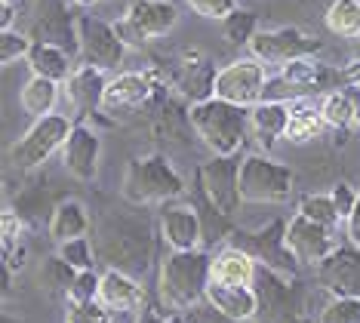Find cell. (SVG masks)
Instances as JSON below:
<instances>
[{"label": "cell", "instance_id": "2", "mask_svg": "<svg viewBox=\"0 0 360 323\" xmlns=\"http://www.w3.org/2000/svg\"><path fill=\"white\" fill-rule=\"evenodd\" d=\"M212 284V255L203 250L169 253L160 265V302L169 311H191L207 302Z\"/></svg>", "mask_w": 360, "mask_h": 323}, {"label": "cell", "instance_id": "9", "mask_svg": "<svg viewBox=\"0 0 360 323\" xmlns=\"http://www.w3.org/2000/svg\"><path fill=\"white\" fill-rule=\"evenodd\" d=\"M75 37H77V49L84 56V62L96 65L102 71L117 68L127 56V44L120 40L117 28L111 22L99 19V15H77Z\"/></svg>", "mask_w": 360, "mask_h": 323}, {"label": "cell", "instance_id": "21", "mask_svg": "<svg viewBox=\"0 0 360 323\" xmlns=\"http://www.w3.org/2000/svg\"><path fill=\"white\" fill-rule=\"evenodd\" d=\"M326 129V120L321 114V102L314 96H296L290 99V123H286V142L290 145H308L321 139Z\"/></svg>", "mask_w": 360, "mask_h": 323}, {"label": "cell", "instance_id": "20", "mask_svg": "<svg viewBox=\"0 0 360 323\" xmlns=\"http://www.w3.org/2000/svg\"><path fill=\"white\" fill-rule=\"evenodd\" d=\"M259 262L237 243L222 246L212 255V280L216 284H234V286H256Z\"/></svg>", "mask_w": 360, "mask_h": 323}, {"label": "cell", "instance_id": "4", "mask_svg": "<svg viewBox=\"0 0 360 323\" xmlns=\"http://www.w3.org/2000/svg\"><path fill=\"white\" fill-rule=\"evenodd\" d=\"M243 203H286L296 194V172L268 151H252L240 160Z\"/></svg>", "mask_w": 360, "mask_h": 323}, {"label": "cell", "instance_id": "45", "mask_svg": "<svg viewBox=\"0 0 360 323\" xmlns=\"http://www.w3.org/2000/svg\"><path fill=\"white\" fill-rule=\"evenodd\" d=\"M357 44H360V40H357ZM357 62H360V56H357Z\"/></svg>", "mask_w": 360, "mask_h": 323}, {"label": "cell", "instance_id": "34", "mask_svg": "<svg viewBox=\"0 0 360 323\" xmlns=\"http://www.w3.org/2000/svg\"><path fill=\"white\" fill-rule=\"evenodd\" d=\"M65 323H114V314L105 311L99 299L96 302H68Z\"/></svg>", "mask_w": 360, "mask_h": 323}, {"label": "cell", "instance_id": "5", "mask_svg": "<svg viewBox=\"0 0 360 323\" xmlns=\"http://www.w3.org/2000/svg\"><path fill=\"white\" fill-rule=\"evenodd\" d=\"M71 123L65 114H46V118L34 120L28 132L10 148V160L19 170H37L50 160L53 154H62L65 142L71 136Z\"/></svg>", "mask_w": 360, "mask_h": 323}, {"label": "cell", "instance_id": "24", "mask_svg": "<svg viewBox=\"0 0 360 323\" xmlns=\"http://www.w3.org/2000/svg\"><path fill=\"white\" fill-rule=\"evenodd\" d=\"M89 210L84 201L77 197H68V201L56 203V210L50 215V225H46V234L56 246L68 243V240H77V237H86L89 234Z\"/></svg>", "mask_w": 360, "mask_h": 323}, {"label": "cell", "instance_id": "41", "mask_svg": "<svg viewBox=\"0 0 360 323\" xmlns=\"http://www.w3.org/2000/svg\"><path fill=\"white\" fill-rule=\"evenodd\" d=\"M163 323H191V320H188L182 311H169V314H167V320H163Z\"/></svg>", "mask_w": 360, "mask_h": 323}, {"label": "cell", "instance_id": "31", "mask_svg": "<svg viewBox=\"0 0 360 323\" xmlns=\"http://www.w3.org/2000/svg\"><path fill=\"white\" fill-rule=\"evenodd\" d=\"M65 262L71 265V268L77 271H93L96 268V250H93V240L89 237H77V240H68V243H62L59 250Z\"/></svg>", "mask_w": 360, "mask_h": 323}, {"label": "cell", "instance_id": "1", "mask_svg": "<svg viewBox=\"0 0 360 323\" xmlns=\"http://www.w3.org/2000/svg\"><path fill=\"white\" fill-rule=\"evenodd\" d=\"M188 120L212 157H234L250 132V108L231 105L225 99H203L188 108Z\"/></svg>", "mask_w": 360, "mask_h": 323}, {"label": "cell", "instance_id": "10", "mask_svg": "<svg viewBox=\"0 0 360 323\" xmlns=\"http://www.w3.org/2000/svg\"><path fill=\"white\" fill-rule=\"evenodd\" d=\"M237 237H240L237 246H243L262 268L274 271V274L292 280L296 271L302 268L296 262V255L290 253V246H286V222L283 219H277L259 231H243V234H237Z\"/></svg>", "mask_w": 360, "mask_h": 323}, {"label": "cell", "instance_id": "25", "mask_svg": "<svg viewBox=\"0 0 360 323\" xmlns=\"http://www.w3.org/2000/svg\"><path fill=\"white\" fill-rule=\"evenodd\" d=\"M59 93H62V84L31 74V77L25 80V87L19 89V105H22V111L25 114H31L34 120H40V118H46V114H56Z\"/></svg>", "mask_w": 360, "mask_h": 323}, {"label": "cell", "instance_id": "6", "mask_svg": "<svg viewBox=\"0 0 360 323\" xmlns=\"http://www.w3.org/2000/svg\"><path fill=\"white\" fill-rule=\"evenodd\" d=\"M268 80H271L268 65H262L252 56H243V59H234L216 71L212 96L240 108H256L259 102H265Z\"/></svg>", "mask_w": 360, "mask_h": 323}, {"label": "cell", "instance_id": "23", "mask_svg": "<svg viewBox=\"0 0 360 323\" xmlns=\"http://www.w3.org/2000/svg\"><path fill=\"white\" fill-rule=\"evenodd\" d=\"M286 123H290V102L265 99L256 108H250V132L265 151H271L277 139L286 136Z\"/></svg>", "mask_w": 360, "mask_h": 323}, {"label": "cell", "instance_id": "33", "mask_svg": "<svg viewBox=\"0 0 360 323\" xmlns=\"http://www.w3.org/2000/svg\"><path fill=\"white\" fill-rule=\"evenodd\" d=\"M31 46H34V40L28 34H22L19 28H10V31H0V62L4 65H13L19 59H28Z\"/></svg>", "mask_w": 360, "mask_h": 323}, {"label": "cell", "instance_id": "26", "mask_svg": "<svg viewBox=\"0 0 360 323\" xmlns=\"http://www.w3.org/2000/svg\"><path fill=\"white\" fill-rule=\"evenodd\" d=\"M321 114L330 129H354V118H357L354 87L333 89V93L321 96Z\"/></svg>", "mask_w": 360, "mask_h": 323}, {"label": "cell", "instance_id": "35", "mask_svg": "<svg viewBox=\"0 0 360 323\" xmlns=\"http://www.w3.org/2000/svg\"><path fill=\"white\" fill-rule=\"evenodd\" d=\"M99 284H102V274H96V268L93 271H80L65 302H96L99 299Z\"/></svg>", "mask_w": 360, "mask_h": 323}, {"label": "cell", "instance_id": "29", "mask_svg": "<svg viewBox=\"0 0 360 323\" xmlns=\"http://www.w3.org/2000/svg\"><path fill=\"white\" fill-rule=\"evenodd\" d=\"M259 34V19L250 10H234L222 22V37L231 46H250V40Z\"/></svg>", "mask_w": 360, "mask_h": 323}, {"label": "cell", "instance_id": "42", "mask_svg": "<svg viewBox=\"0 0 360 323\" xmlns=\"http://www.w3.org/2000/svg\"><path fill=\"white\" fill-rule=\"evenodd\" d=\"M102 0H65V6H96Z\"/></svg>", "mask_w": 360, "mask_h": 323}, {"label": "cell", "instance_id": "36", "mask_svg": "<svg viewBox=\"0 0 360 323\" xmlns=\"http://www.w3.org/2000/svg\"><path fill=\"white\" fill-rule=\"evenodd\" d=\"M194 13L200 19H210V22H225L228 15L237 10V0H188Z\"/></svg>", "mask_w": 360, "mask_h": 323}, {"label": "cell", "instance_id": "13", "mask_svg": "<svg viewBox=\"0 0 360 323\" xmlns=\"http://www.w3.org/2000/svg\"><path fill=\"white\" fill-rule=\"evenodd\" d=\"M317 284L335 299H360V246L339 243V250L330 253L314 268Z\"/></svg>", "mask_w": 360, "mask_h": 323}, {"label": "cell", "instance_id": "15", "mask_svg": "<svg viewBox=\"0 0 360 323\" xmlns=\"http://www.w3.org/2000/svg\"><path fill=\"white\" fill-rule=\"evenodd\" d=\"M160 237L173 253H191L203 243V222L191 203H163L160 206Z\"/></svg>", "mask_w": 360, "mask_h": 323}, {"label": "cell", "instance_id": "32", "mask_svg": "<svg viewBox=\"0 0 360 323\" xmlns=\"http://www.w3.org/2000/svg\"><path fill=\"white\" fill-rule=\"evenodd\" d=\"M317 323H360V299H335L317 311Z\"/></svg>", "mask_w": 360, "mask_h": 323}, {"label": "cell", "instance_id": "46", "mask_svg": "<svg viewBox=\"0 0 360 323\" xmlns=\"http://www.w3.org/2000/svg\"><path fill=\"white\" fill-rule=\"evenodd\" d=\"M357 89H360V84H357Z\"/></svg>", "mask_w": 360, "mask_h": 323}, {"label": "cell", "instance_id": "12", "mask_svg": "<svg viewBox=\"0 0 360 323\" xmlns=\"http://www.w3.org/2000/svg\"><path fill=\"white\" fill-rule=\"evenodd\" d=\"M339 228L321 225V222L308 219V215L296 213L290 222H286V246L296 255L299 265L305 268H317L326 255L339 250Z\"/></svg>", "mask_w": 360, "mask_h": 323}, {"label": "cell", "instance_id": "38", "mask_svg": "<svg viewBox=\"0 0 360 323\" xmlns=\"http://www.w3.org/2000/svg\"><path fill=\"white\" fill-rule=\"evenodd\" d=\"M25 237V225L13 210H4V255H13V250Z\"/></svg>", "mask_w": 360, "mask_h": 323}, {"label": "cell", "instance_id": "3", "mask_svg": "<svg viewBox=\"0 0 360 323\" xmlns=\"http://www.w3.org/2000/svg\"><path fill=\"white\" fill-rule=\"evenodd\" d=\"M185 191V179L179 176V170L169 163L167 154L133 157L124 170V182H120V194L133 206L173 203Z\"/></svg>", "mask_w": 360, "mask_h": 323}, {"label": "cell", "instance_id": "16", "mask_svg": "<svg viewBox=\"0 0 360 323\" xmlns=\"http://www.w3.org/2000/svg\"><path fill=\"white\" fill-rule=\"evenodd\" d=\"M154 96V77L148 71H124L114 74L105 87L102 111L105 114H127L142 108Z\"/></svg>", "mask_w": 360, "mask_h": 323}, {"label": "cell", "instance_id": "14", "mask_svg": "<svg viewBox=\"0 0 360 323\" xmlns=\"http://www.w3.org/2000/svg\"><path fill=\"white\" fill-rule=\"evenodd\" d=\"M99 160H102V139L99 132L86 123H75L71 136L62 148V167L71 179L77 182H93L99 176Z\"/></svg>", "mask_w": 360, "mask_h": 323}, {"label": "cell", "instance_id": "27", "mask_svg": "<svg viewBox=\"0 0 360 323\" xmlns=\"http://www.w3.org/2000/svg\"><path fill=\"white\" fill-rule=\"evenodd\" d=\"M323 19L335 37L360 40V0H333Z\"/></svg>", "mask_w": 360, "mask_h": 323}, {"label": "cell", "instance_id": "17", "mask_svg": "<svg viewBox=\"0 0 360 323\" xmlns=\"http://www.w3.org/2000/svg\"><path fill=\"white\" fill-rule=\"evenodd\" d=\"M207 305L219 317L231 320V323H250L259 317L262 299L256 286H234V284H216L212 280L207 289Z\"/></svg>", "mask_w": 360, "mask_h": 323}, {"label": "cell", "instance_id": "7", "mask_svg": "<svg viewBox=\"0 0 360 323\" xmlns=\"http://www.w3.org/2000/svg\"><path fill=\"white\" fill-rule=\"evenodd\" d=\"M179 22V10L169 0H133L129 10L114 22L120 40L129 46H145L154 37H167Z\"/></svg>", "mask_w": 360, "mask_h": 323}, {"label": "cell", "instance_id": "18", "mask_svg": "<svg viewBox=\"0 0 360 323\" xmlns=\"http://www.w3.org/2000/svg\"><path fill=\"white\" fill-rule=\"evenodd\" d=\"M99 305L105 311L117 314H133L145 308V286L136 277H129L127 271H105L102 284H99Z\"/></svg>", "mask_w": 360, "mask_h": 323}, {"label": "cell", "instance_id": "11", "mask_svg": "<svg viewBox=\"0 0 360 323\" xmlns=\"http://www.w3.org/2000/svg\"><path fill=\"white\" fill-rule=\"evenodd\" d=\"M321 49V40L302 34L299 28H277V31H259L250 40V56L259 59L268 68H283V65L308 59Z\"/></svg>", "mask_w": 360, "mask_h": 323}, {"label": "cell", "instance_id": "28", "mask_svg": "<svg viewBox=\"0 0 360 323\" xmlns=\"http://www.w3.org/2000/svg\"><path fill=\"white\" fill-rule=\"evenodd\" d=\"M77 274L80 271L71 268L59 253L50 255V259H44V265H40V284H44V289L50 296H62V299H68V293H71V286H75Z\"/></svg>", "mask_w": 360, "mask_h": 323}, {"label": "cell", "instance_id": "44", "mask_svg": "<svg viewBox=\"0 0 360 323\" xmlns=\"http://www.w3.org/2000/svg\"><path fill=\"white\" fill-rule=\"evenodd\" d=\"M4 323H22V320H13V317H4Z\"/></svg>", "mask_w": 360, "mask_h": 323}, {"label": "cell", "instance_id": "8", "mask_svg": "<svg viewBox=\"0 0 360 323\" xmlns=\"http://www.w3.org/2000/svg\"><path fill=\"white\" fill-rule=\"evenodd\" d=\"M198 185L207 203L219 215L231 219L240 210L243 194H240V160L234 157H210L207 163H200L198 170Z\"/></svg>", "mask_w": 360, "mask_h": 323}, {"label": "cell", "instance_id": "43", "mask_svg": "<svg viewBox=\"0 0 360 323\" xmlns=\"http://www.w3.org/2000/svg\"><path fill=\"white\" fill-rule=\"evenodd\" d=\"M354 102H357V118H354V132H360V89L354 87Z\"/></svg>", "mask_w": 360, "mask_h": 323}, {"label": "cell", "instance_id": "40", "mask_svg": "<svg viewBox=\"0 0 360 323\" xmlns=\"http://www.w3.org/2000/svg\"><path fill=\"white\" fill-rule=\"evenodd\" d=\"M15 13H19V0H4V15H0V28L10 31L15 22Z\"/></svg>", "mask_w": 360, "mask_h": 323}, {"label": "cell", "instance_id": "22", "mask_svg": "<svg viewBox=\"0 0 360 323\" xmlns=\"http://www.w3.org/2000/svg\"><path fill=\"white\" fill-rule=\"evenodd\" d=\"M28 68L31 74H37V77H46V80H56V84H65V80L75 74V53L71 49H65L59 44H50V40H34V46H31L28 53Z\"/></svg>", "mask_w": 360, "mask_h": 323}, {"label": "cell", "instance_id": "30", "mask_svg": "<svg viewBox=\"0 0 360 323\" xmlns=\"http://www.w3.org/2000/svg\"><path fill=\"white\" fill-rule=\"evenodd\" d=\"M296 213L308 215V219H314V222H321V225H330V228H342V225H345L330 194H305L299 201Z\"/></svg>", "mask_w": 360, "mask_h": 323}, {"label": "cell", "instance_id": "19", "mask_svg": "<svg viewBox=\"0 0 360 323\" xmlns=\"http://www.w3.org/2000/svg\"><path fill=\"white\" fill-rule=\"evenodd\" d=\"M111 77H105L102 68L96 65H77L75 74L65 80V99L71 102L77 114H93V111H102V99H105V87H108Z\"/></svg>", "mask_w": 360, "mask_h": 323}, {"label": "cell", "instance_id": "39", "mask_svg": "<svg viewBox=\"0 0 360 323\" xmlns=\"http://www.w3.org/2000/svg\"><path fill=\"white\" fill-rule=\"evenodd\" d=\"M345 234H348L351 243L360 246V197H357V206H354V213H351V219H348V225H345Z\"/></svg>", "mask_w": 360, "mask_h": 323}, {"label": "cell", "instance_id": "37", "mask_svg": "<svg viewBox=\"0 0 360 323\" xmlns=\"http://www.w3.org/2000/svg\"><path fill=\"white\" fill-rule=\"evenodd\" d=\"M330 197H333L335 210H339V215H342V222L348 225L351 213H354V206H357L360 191H357V188H351L348 182H339V185H333V188H330Z\"/></svg>", "mask_w": 360, "mask_h": 323}]
</instances>
